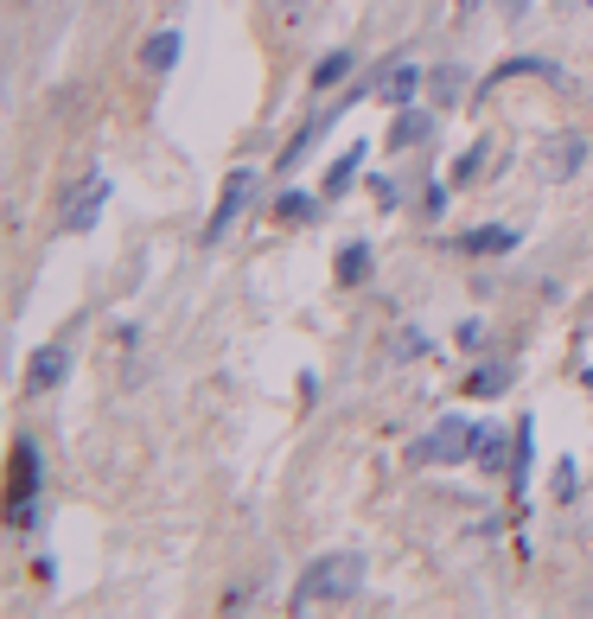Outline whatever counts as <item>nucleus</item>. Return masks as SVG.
I'll use <instances>...</instances> for the list:
<instances>
[{"instance_id": "ddd939ff", "label": "nucleus", "mask_w": 593, "mask_h": 619, "mask_svg": "<svg viewBox=\"0 0 593 619\" xmlns=\"http://www.w3.org/2000/svg\"><path fill=\"white\" fill-rule=\"evenodd\" d=\"M370 262H377V256H370V243H345L333 268H338V282H345V287H358V282H370Z\"/></svg>"}, {"instance_id": "f03ea898", "label": "nucleus", "mask_w": 593, "mask_h": 619, "mask_svg": "<svg viewBox=\"0 0 593 619\" xmlns=\"http://www.w3.org/2000/svg\"><path fill=\"white\" fill-rule=\"evenodd\" d=\"M479 454V422L466 415H440L421 440H409V466H460Z\"/></svg>"}, {"instance_id": "dca6fc26", "label": "nucleus", "mask_w": 593, "mask_h": 619, "mask_svg": "<svg viewBox=\"0 0 593 619\" xmlns=\"http://www.w3.org/2000/svg\"><path fill=\"white\" fill-rule=\"evenodd\" d=\"M358 166H364V141H358V148H345V154L333 160V173H326V199H338V192H351V180H358Z\"/></svg>"}, {"instance_id": "2eb2a0df", "label": "nucleus", "mask_w": 593, "mask_h": 619, "mask_svg": "<svg viewBox=\"0 0 593 619\" xmlns=\"http://www.w3.org/2000/svg\"><path fill=\"white\" fill-rule=\"evenodd\" d=\"M472 460L485 466V473H498V466L511 460V428H479V454Z\"/></svg>"}, {"instance_id": "412c9836", "label": "nucleus", "mask_w": 593, "mask_h": 619, "mask_svg": "<svg viewBox=\"0 0 593 619\" xmlns=\"http://www.w3.org/2000/svg\"><path fill=\"white\" fill-rule=\"evenodd\" d=\"M275 217H282V224H294V217H313V199H307V192H282V199H275Z\"/></svg>"}, {"instance_id": "4be33fe9", "label": "nucleus", "mask_w": 593, "mask_h": 619, "mask_svg": "<svg viewBox=\"0 0 593 619\" xmlns=\"http://www.w3.org/2000/svg\"><path fill=\"white\" fill-rule=\"evenodd\" d=\"M428 352V338L415 333V326H402V338H396V358H421Z\"/></svg>"}, {"instance_id": "6e6552de", "label": "nucleus", "mask_w": 593, "mask_h": 619, "mask_svg": "<svg viewBox=\"0 0 593 619\" xmlns=\"http://www.w3.org/2000/svg\"><path fill=\"white\" fill-rule=\"evenodd\" d=\"M517 243H523V231H511V224H479L460 236V256H511Z\"/></svg>"}, {"instance_id": "a878e982", "label": "nucleus", "mask_w": 593, "mask_h": 619, "mask_svg": "<svg viewBox=\"0 0 593 619\" xmlns=\"http://www.w3.org/2000/svg\"><path fill=\"white\" fill-rule=\"evenodd\" d=\"M581 7H587V13H593V0H581Z\"/></svg>"}, {"instance_id": "393cba45", "label": "nucleus", "mask_w": 593, "mask_h": 619, "mask_svg": "<svg viewBox=\"0 0 593 619\" xmlns=\"http://www.w3.org/2000/svg\"><path fill=\"white\" fill-rule=\"evenodd\" d=\"M453 7H460V20H466V13H479V7H485V0H453Z\"/></svg>"}, {"instance_id": "f257e3e1", "label": "nucleus", "mask_w": 593, "mask_h": 619, "mask_svg": "<svg viewBox=\"0 0 593 619\" xmlns=\"http://www.w3.org/2000/svg\"><path fill=\"white\" fill-rule=\"evenodd\" d=\"M358 588H364V556L358 549H333V556L300 568L294 613H307V607H345V600H358Z\"/></svg>"}, {"instance_id": "5701e85b", "label": "nucleus", "mask_w": 593, "mask_h": 619, "mask_svg": "<svg viewBox=\"0 0 593 619\" xmlns=\"http://www.w3.org/2000/svg\"><path fill=\"white\" fill-rule=\"evenodd\" d=\"M479 345H485V326H479V319H466V326H460V352H479Z\"/></svg>"}, {"instance_id": "4468645a", "label": "nucleus", "mask_w": 593, "mask_h": 619, "mask_svg": "<svg viewBox=\"0 0 593 619\" xmlns=\"http://www.w3.org/2000/svg\"><path fill=\"white\" fill-rule=\"evenodd\" d=\"M326 129H333V115H313L307 129H300V134H294V141L282 148V166H300V160H307V148H319V141H326Z\"/></svg>"}, {"instance_id": "b1692460", "label": "nucleus", "mask_w": 593, "mask_h": 619, "mask_svg": "<svg viewBox=\"0 0 593 619\" xmlns=\"http://www.w3.org/2000/svg\"><path fill=\"white\" fill-rule=\"evenodd\" d=\"M440 205H447V185H428V199H421V211H428V217H440Z\"/></svg>"}, {"instance_id": "f8f14e48", "label": "nucleus", "mask_w": 593, "mask_h": 619, "mask_svg": "<svg viewBox=\"0 0 593 619\" xmlns=\"http://www.w3.org/2000/svg\"><path fill=\"white\" fill-rule=\"evenodd\" d=\"M428 134H434V122H428L421 109H402V115H396V129H389V148L402 154V148H421Z\"/></svg>"}, {"instance_id": "9b49d317", "label": "nucleus", "mask_w": 593, "mask_h": 619, "mask_svg": "<svg viewBox=\"0 0 593 619\" xmlns=\"http://www.w3.org/2000/svg\"><path fill=\"white\" fill-rule=\"evenodd\" d=\"M351 64H358V52H345V45H338V52H326L319 58V64H313V90H338V83L351 78Z\"/></svg>"}, {"instance_id": "20e7f679", "label": "nucleus", "mask_w": 593, "mask_h": 619, "mask_svg": "<svg viewBox=\"0 0 593 619\" xmlns=\"http://www.w3.org/2000/svg\"><path fill=\"white\" fill-rule=\"evenodd\" d=\"M109 205V180L103 173H83L78 185H71V199H64V211H58V224H64V236H83L90 224H96V211Z\"/></svg>"}, {"instance_id": "f3484780", "label": "nucleus", "mask_w": 593, "mask_h": 619, "mask_svg": "<svg viewBox=\"0 0 593 619\" xmlns=\"http://www.w3.org/2000/svg\"><path fill=\"white\" fill-rule=\"evenodd\" d=\"M485 154H491L485 141H472V148H466V154L453 160V173H447V185H472L479 173H485Z\"/></svg>"}, {"instance_id": "6ab92c4d", "label": "nucleus", "mask_w": 593, "mask_h": 619, "mask_svg": "<svg viewBox=\"0 0 593 619\" xmlns=\"http://www.w3.org/2000/svg\"><path fill=\"white\" fill-rule=\"evenodd\" d=\"M504 377H511L504 364H479V371L466 377V389H472V396H498V389H504Z\"/></svg>"}, {"instance_id": "a211bd4d", "label": "nucleus", "mask_w": 593, "mask_h": 619, "mask_svg": "<svg viewBox=\"0 0 593 619\" xmlns=\"http://www.w3.org/2000/svg\"><path fill=\"white\" fill-rule=\"evenodd\" d=\"M428 83H434L440 103H460V97H466V71H460V64H440V71H428Z\"/></svg>"}, {"instance_id": "423d86ee", "label": "nucleus", "mask_w": 593, "mask_h": 619, "mask_svg": "<svg viewBox=\"0 0 593 619\" xmlns=\"http://www.w3.org/2000/svg\"><path fill=\"white\" fill-rule=\"evenodd\" d=\"M415 90H421V71H415L409 58H389L384 71L370 78V97H384V103H396V109H409Z\"/></svg>"}, {"instance_id": "39448f33", "label": "nucleus", "mask_w": 593, "mask_h": 619, "mask_svg": "<svg viewBox=\"0 0 593 619\" xmlns=\"http://www.w3.org/2000/svg\"><path fill=\"white\" fill-rule=\"evenodd\" d=\"M249 185H256V173H249V166H236L231 180H224V192H217V211H211V224H205V243L231 236V224L243 217V205H249Z\"/></svg>"}, {"instance_id": "7ed1b4c3", "label": "nucleus", "mask_w": 593, "mask_h": 619, "mask_svg": "<svg viewBox=\"0 0 593 619\" xmlns=\"http://www.w3.org/2000/svg\"><path fill=\"white\" fill-rule=\"evenodd\" d=\"M32 498H39V447L13 440V460H7V524L32 530Z\"/></svg>"}, {"instance_id": "aec40b11", "label": "nucleus", "mask_w": 593, "mask_h": 619, "mask_svg": "<svg viewBox=\"0 0 593 619\" xmlns=\"http://www.w3.org/2000/svg\"><path fill=\"white\" fill-rule=\"evenodd\" d=\"M549 491H555V498H574V491H581V473H574V460H555V473H549Z\"/></svg>"}, {"instance_id": "1a4fd4ad", "label": "nucleus", "mask_w": 593, "mask_h": 619, "mask_svg": "<svg viewBox=\"0 0 593 619\" xmlns=\"http://www.w3.org/2000/svg\"><path fill=\"white\" fill-rule=\"evenodd\" d=\"M542 166H549V180H574V173L587 166V141H581V134L549 141V160H542Z\"/></svg>"}, {"instance_id": "0eeeda50", "label": "nucleus", "mask_w": 593, "mask_h": 619, "mask_svg": "<svg viewBox=\"0 0 593 619\" xmlns=\"http://www.w3.org/2000/svg\"><path fill=\"white\" fill-rule=\"evenodd\" d=\"M64 377H71V345H64V338H58V345H39L27 358V389H58Z\"/></svg>"}, {"instance_id": "9d476101", "label": "nucleus", "mask_w": 593, "mask_h": 619, "mask_svg": "<svg viewBox=\"0 0 593 619\" xmlns=\"http://www.w3.org/2000/svg\"><path fill=\"white\" fill-rule=\"evenodd\" d=\"M180 32L166 27V32H154V39H147V45H141V64H147V71H154V78H166V71H173V64H180Z\"/></svg>"}]
</instances>
